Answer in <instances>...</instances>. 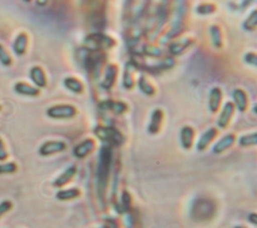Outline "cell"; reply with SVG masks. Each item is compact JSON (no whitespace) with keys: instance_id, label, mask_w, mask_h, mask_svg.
<instances>
[{"instance_id":"30bf717a","label":"cell","mask_w":257,"mask_h":228,"mask_svg":"<svg viewBox=\"0 0 257 228\" xmlns=\"http://www.w3.org/2000/svg\"><path fill=\"white\" fill-rule=\"evenodd\" d=\"M28 46V35L25 32H20L14 39L13 42V51L16 55L21 56L25 54Z\"/></svg>"},{"instance_id":"2e32d148","label":"cell","mask_w":257,"mask_h":228,"mask_svg":"<svg viewBox=\"0 0 257 228\" xmlns=\"http://www.w3.org/2000/svg\"><path fill=\"white\" fill-rule=\"evenodd\" d=\"M216 136V130L215 129H210L209 131H207L199 140L198 144H197V148L202 151L204 150L212 141V139H214V137Z\"/></svg>"},{"instance_id":"ffe728a7","label":"cell","mask_w":257,"mask_h":228,"mask_svg":"<svg viewBox=\"0 0 257 228\" xmlns=\"http://www.w3.org/2000/svg\"><path fill=\"white\" fill-rule=\"evenodd\" d=\"M17 171V165L14 162H7L0 164V175L13 174Z\"/></svg>"},{"instance_id":"83f0119b","label":"cell","mask_w":257,"mask_h":228,"mask_svg":"<svg viewBox=\"0 0 257 228\" xmlns=\"http://www.w3.org/2000/svg\"><path fill=\"white\" fill-rule=\"evenodd\" d=\"M246 60H247L249 63H252V64H254V65H257V55H256V54L249 53V54L246 56Z\"/></svg>"},{"instance_id":"d4e9b609","label":"cell","mask_w":257,"mask_h":228,"mask_svg":"<svg viewBox=\"0 0 257 228\" xmlns=\"http://www.w3.org/2000/svg\"><path fill=\"white\" fill-rule=\"evenodd\" d=\"M12 208V202L10 200H3L0 202V218L9 212Z\"/></svg>"},{"instance_id":"ba28073f","label":"cell","mask_w":257,"mask_h":228,"mask_svg":"<svg viewBox=\"0 0 257 228\" xmlns=\"http://www.w3.org/2000/svg\"><path fill=\"white\" fill-rule=\"evenodd\" d=\"M76 173V167L74 165H70L68 166L58 177H56L54 179V181L52 182V185L56 188H61L64 185H66L67 183H69L71 181V179L74 177Z\"/></svg>"},{"instance_id":"f546056e","label":"cell","mask_w":257,"mask_h":228,"mask_svg":"<svg viewBox=\"0 0 257 228\" xmlns=\"http://www.w3.org/2000/svg\"><path fill=\"white\" fill-rule=\"evenodd\" d=\"M255 110H256V111H257V105H256V106H255Z\"/></svg>"},{"instance_id":"603a6c76","label":"cell","mask_w":257,"mask_h":228,"mask_svg":"<svg viewBox=\"0 0 257 228\" xmlns=\"http://www.w3.org/2000/svg\"><path fill=\"white\" fill-rule=\"evenodd\" d=\"M244 26L248 29V30H252L253 28H255L257 26V10H254L247 18V20L245 21Z\"/></svg>"},{"instance_id":"7402d4cb","label":"cell","mask_w":257,"mask_h":228,"mask_svg":"<svg viewBox=\"0 0 257 228\" xmlns=\"http://www.w3.org/2000/svg\"><path fill=\"white\" fill-rule=\"evenodd\" d=\"M240 145L242 146H252L257 145V133L250 134L247 136H244L240 139Z\"/></svg>"},{"instance_id":"ac0fdd59","label":"cell","mask_w":257,"mask_h":228,"mask_svg":"<svg viewBox=\"0 0 257 228\" xmlns=\"http://www.w3.org/2000/svg\"><path fill=\"white\" fill-rule=\"evenodd\" d=\"M233 96H234V99L236 101L237 107L240 110H244L245 107H246V104H247V98H246L245 92L241 89H235Z\"/></svg>"},{"instance_id":"52a82bcc","label":"cell","mask_w":257,"mask_h":228,"mask_svg":"<svg viewBox=\"0 0 257 228\" xmlns=\"http://www.w3.org/2000/svg\"><path fill=\"white\" fill-rule=\"evenodd\" d=\"M29 76L37 88L46 86L47 78H46V74L41 66H38V65L32 66L29 70Z\"/></svg>"},{"instance_id":"3957f363","label":"cell","mask_w":257,"mask_h":228,"mask_svg":"<svg viewBox=\"0 0 257 228\" xmlns=\"http://www.w3.org/2000/svg\"><path fill=\"white\" fill-rule=\"evenodd\" d=\"M46 116L54 120L71 119L76 115V107L69 103H60L49 106L46 111Z\"/></svg>"},{"instance_id":"9c48e42d","label":"cell","mask_w":257,"mask_h":228,"mask_svg":"<svg viewBox=\"0 0 257 228\" xmlns=\"http://www.w3.org/2000/svg\"><path fill=\"white\" fill-rule=\"evenodd\" d=\"M14 91L20 95H26V96H37L40 93L39 88H37L34 85H31L29 83L18 81L14 84L13 87Z\"/></svg>"},{"instance_id":"4fadbf2b","label":"cell","mask_w":257,"mask_h":228,"mask_svg":"<svg viewBox=\"0 0 257 228\" xmlns=\"http://www.w3.org/2000/svg\"><path fill=\"white\" fill-rule=\"evenodd\" d=\"M116 67L112 64L108 65L106 70H105V75L102 81V86L104 88H110L115 80V76H116Z\"/></svg>"},{"instance_id":"277c9868","label":"cell","mask_w":257,"mask_h":228,"mask_svg":"<svg viewBox=\"0 0 257 228\" xmlns=\"http://www.w3.org/2000/svg\"><path fill=\"white\" fill-rule=\"evenodd\" d=\"M94 135L99 140L113 145H120L123 142L122 135L112 127L98 126L94 129Z\"/></svg>"},{"instance_id":"4316f807","label":"cell","mask_w":257,"mask_h":228,"mask_svg":"<svg viewBox=\"0 0 257 228\" xmlns=\"http://www.w3.org/2000/svg\"><path fill=\"white\" fill-rule=\"evenodd\" d=\"M212 35L213 36H216L214 39H213V41H214V43H218V44H220V42H221V38H220V36H221V34H220V31L218 30V28L217 27H212Z\"/></svg>"},{"instance_id":"4dcf8cb0","label":"cell","mask_w":257,"mask_h":228,"mask_svg":"<svg viewBox=\"0 0 257 228\" xmlns=\"http://www.w3.org/2000/svg\"><path fill=\"white\" fill-rule=\"evenodd\" d=\"M0 109H1V106H0Z\"/></svg>"},{"instance_id":"e0dca14e","label":"cell","mask_w":257,"mask_h":228,"mask_svg":"<svg viewBox=\"0 0 257 228\" xmlns=\"http://www.w3.org/2000/svg\"><path fill=\"white\" fill-rule=\"evenodd\" d=\"M234 142V137L233 136H226L224 137L222 140H220L215 146H214V153H221L223 151H225L226 149H228L229 147H231V145Z\"/></svg>"},{"instance_id":"8fae6325","label":"cell","mask_w":257,"mask_h":228,"mask_svg":"<svg viewBox=\"0 0 257 228\" xmlns=\"http://www.w3.org/2000/svg\"><path fill=\"white\" fill-rule=\"evenodd\" d=\"M63 84L68 90L74 93H81L83 91V83L76 77H73V76L65 77L63 80Z\"/></svg>"},{"instance_id":"484cf974","label":"cell","mask_w":257,"mask_h":228,"mask_svg":"<svg viewBox=\"0 0 257 228\" xmlns=\"http://www.w3.org/2000/svg\"><path fill=\"white\" fill-rule=\"evenodd\" d=\"M7 157H8V152L5 148L3 140L0 138V162L5 161L7 159Z\"/></svg>"},{"instance_id":"44dd1931","label":"cell","mask_w":257,"mask_h":228,"mask_svg":"<svg viewBox=\"0 0 257 228\" xmlns=\"http://www.w3.org/2000/svg\"><path fill=\"white\" fill-rule=\"evenodd\" d=\"M0 63L4 66H9L12 63L11 55L2 44H0Z\"/></svg>"},{"instance_id":"5bb4252c","label":"cell","mask_w":257,"mask_h":228,"mask_svg":"<svg viewBox=\"0 0 257 228\" xmlns=\"http://www.w3.org/2000/svg\"><path fill=\"white\" fill-rule=\"evenodd\" d=\"M233 109H234V107H233V104L231 102H227L225 104V106L223 108V111L220 115V118H219V121H218L219 127L224 128L228 124V122L230 120V117L232 116Z\"/></svg>"},{"instance_id":"f1b7e54d","label":"cell","mask_w":257,"mask_h":228,"mask_svg":"<svg viewBox=\"0 0 257 228\" xmlns=\"http://www.w3.org/2000/svg\"><path fill=\"white\" fill-rule=\"evenodd\" d=\"M249 220L251 221V223L257 225V214H251L249 216Z\"/></svg>"},{"instance_id":"8992f818","label":"cell","mask_w":257,"mask_h":228,"mask_svg":"<svg viewBox=\"0 0 257 228\" xmlns=\"http://www.w3.org/2000/svg\"><path fill=\"white\" fill-rule=\"evenodd\" d=\"M94 147L95 143L92 139H85L74 147L72 154L77 159H83L94 150Z\"/></svg>"},{"instance_id":"7c38bea8","label":"cell","mask_w":257,"mask_h":228,"mask_svg":"<svg viewBox=\"0 0 257 228\" xmlns=\"http://www.w3.org/2000/svg\"><path fill=\"white\" fill-rule=\"evenodd\" d=\"M80 195V191L77 188H69V189H61L59 190L55 197L59 201H68L77 198Z\"/></svg>"},{"instance_id":"d6986e66","label":"cell","mask_w":257,"mask_h":228,"mask_svg":"<svg viewBox=\"0 0 257 228\" xmlns=\"http://www.w3.org/2000/svg\"><path fill=\"white\" fill-rule=\"evenodd\" d=\"M193 130L190 127H185L182 130V134H181V140H182V144L185 148H190L192 145V141H193Z\"/></svg>"},{"instance_id":"cb8c5ba5","label":"cell","mask_w":257,"mask_h":228,"mask_svg":"<svg viewBox=\"0 0 257 228\" xmlns=\"http://www.w3.org/2000/svg\"><path fill=\"white\" fill-rule=\"evenodd\" d=\"M107 107L115 113H120L125 110V104L120 101H110L107 103Z\"/></svg>"},{"instance_id":"9a60e30c","label":"cell","mask_w":257,"mask_h":228,"mask_svg":"<svg viewBox=\"0 0 257 228\" xmlns=\"http://www.w3.org/2000/svg\"><path fill=\"white\" fill-rule=\"evenodd\" d=\"M221 98H222V94H221V90L218 88V87H214L212 90H211V93H210V101H209V104H210V108L212 111H216L220 105V101H221Z\"/></svg>"},{"instance_id":"5b68a950","label":"cell","mask_w":257,"mask_h":228,"mask_svg":"<svg viewBox=\"0 0 257 228\" xmlns=\"http://www.w3.org/2000/svg\"><path fill=\"white\" fill-rule=\"evenodd\" d=\"M65 149L66 144L63 141H46L39 147L38 153L39 155L46 157L57 153H61L65 151Z\"/></svg>"},{"instance_id":"6da1fadb","label":"cell","mask_w":257,"mask_h":228,"mask_svg":"<svg viewBox=\"0 0 257 228\" xmlns=\"http://www.w3.org/2000/svg\"><path fill=\"white\" fill-rule=\"evenodd\" d=\"M110 165V151L107 147H102L99 153V160L97 166V186L99 191L105 189Z\"/></svg>"},{"instance_id":"7a4b0ae2","label":"cell","mask_w":257,"mask_h":228,"mask_svg":"<svg viewBox=\"0 0 257 228\" xmlns=\"http://www.w3.org/2000/svg\"><path fill=\"white\" fill-rule=\"evenodd\" d=\"M113 39L102 33H91L84 39L85 47L92 51L109 48L113 45Z\"/></svg>"}]
</instances>
